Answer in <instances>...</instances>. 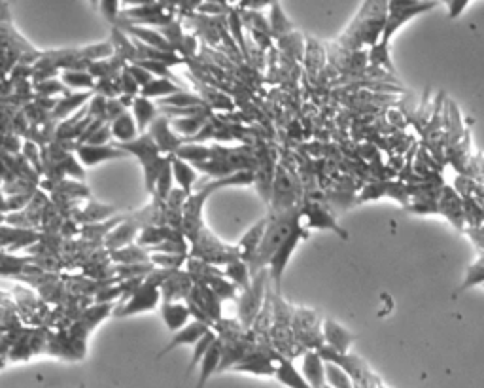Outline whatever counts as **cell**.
I'll return each mask as SVG.
<instances>
[{
	"label": "cell",
	"instance_id": "1",
	"mask_svg": "<svg viewBox=\"0 0 484 388\" xmlns=\"http://www.w3.org/2000/svg\"><path fill=\"white\" fill-rule=\"evenodd\" d=\"M301 208H293V210H288V213H280V214H269V226H267L265 237L261 241L259 245V250L254 258V262L250 263V273L252 278L258 275L259 271L269 269V263L274 258V254L278 252L288 237L293 233V231L301 226Z\"/></svg>",
	"mask_w": 484,
	"mask_h": 388
},
{
	"label": "cell",
	"instance_id": "2",
	"mask_svg": "<svg viewBox=\"0 0 484 388\" xmlns=\"http://www.w3.org/2000/svg\"><path fill=\"white\" fill-rule=\"evenodd\" d=\"M388 19V2H365L363 8L359 10L356 21L350 25V29L344 32L341 42H346V48L358 49L361 44H371V48L376 46L383 38L384 27Z\"/></svg>",
	"mask_w": 484,
	"mask_h": 388
},
{
	"label": "cell",
	"instance_id": "3",
	"mask_svg": "<svg viewBox=\"0 0 484 388\" xmlns=\"http://www.w3.org/2000/svg\"><path fill=\"white\" fill-rule=\"evenodd\" d=\"M114 146H117L119 150L127 151L129 156H134V158L141 161L142 171H144V184H146V190L152 195H156V186L159 176L163 173V169L167 165L172 163V156H161V150L159 146L156 144V141L152 138L149 133H144L141 135L136 141L133 143H112Z\"/></svg>",
	"mask_w": 484,
	"mask_h": 388
},
{
	"label": "cell",
	"instance_id": "4",
	"mask_svg": "<svg viewBox=\"0 0 484 388\" xmlns=\"http://www.w3.org/2000/svg\"><path fill=\"white\" fill-rule=\"evenodd\" d=\"M171 269H159V267H157L152 275H148V277L144 278V282L136 288V292H134L123 305L117 303L116 311H114V317L127 318L161 307V303H163L161 286H163V282L167 278L171 277Z\"/></svg>",
	"mask_w": 484,
	"mask_h": 388
},
{
	"label": "cell",
	"instance_id": "5",
	"mask_svg": "<svg viewBox=\"0 0 484 388\" xmlns=\"http://www.w3.org/2000/svg\"><path fill=\"white\" fill-rule=\"evenodd\" d=\"M305 199H303V186L299 182L297 175H293L291 171H288L286 167L276 165V176H274L273 184V197H271V213L269 214H280L293 210L303 206Z\"/></svg>",
	"mask_w": 484,
	"mask_h": 388
},
{
	"label": "cell",
	"instance_id": "6",
	"mask_svg": "<svg viewBox=\"0 0 484 388\" xmlns=\"http://www.w3.org/2000/svg\"><path fill=\"white\" fill-rule=\"evenodd\" d=\"M271 284V275L269 269L259 271L256 277L252 278V288L248 292H242L237 300V313H239V322L244 330L250 332L252 326L256 322V318L263 309Z\"/></svg>",
	"mask_w": 484,
	"mask_h": 388
},
{
	"label": "cell",
	"instance_id": "7",
	"mask_svg": "<svg viewBox=\"0 0 484 388\" xmlns=\"http://www.w3.org/2000/svg\"><path fill=\"white\" fill-rule=\"evenodd\" d=\"M293 333H295L297 343L305 350H320L326 345L324 322H320V315L316 311L295 307Z\"/></svg>",
	"mask_w": 484,
	"mask_h": 388
},
{
	"label": "cell",
	"instance_id": "8",
	"mask_svg": "<svg viewBox=\"0 0 484 388\" xmlns=\"http://www.w3.org/2000/svg\"><path fill=\"white\" fill-rule=\"evenodd\" d=\"M186 305L189 307L191 317L197 322H203V324L214 328L221 320V300L208 286H193V290L186 300Z\"/></svg>",
	"mask_w": 484,
	"mask_h": 388
},
{
	"label": "cell",
	"instance_id": "9",
	"mask_svg": "<svg viewBox=\"0 0 484 388\" xmlns=\"http://www.w3.org/2000/svg\"><path fill=\"white\" fill-rule=\"evenodd\" d=\"M433 6H435V2H414V0H391L388 2V19H386V27H384L380 42L388 46L390 38L401 25L407 23L416 14L428 12Z\"/></svg>",
	"mask_w": 484,
	"mask_h": 388
},
{
	"label": "cell",
	"instance_id": "10",
	"mask_svg": "<svg viewBox=\"0 0 484 388\" xmlns=\"http://www.w3.org/2000/svg\"><path fill=\"white\" fill-rule=\"evenodd\" d=\"M311 237V230H306L305 226L301 223L291 235L288 237V241L278 248V252L274 254V258L269 263V275H271V284H273L274 292L282 293V277H284V271L288 267L289 258L295 252L297 245L301 241H306Z\"/></svg>",
	"mask_w": 484,
	"mask_h": 388
},
{
	"label": "cell",
	"instance_id": "11",
	"mask_svg": "<svg viewBox=\"0 0 484 388\" xmlns=\"http://www.w3.org/2000/svg\"><path fill=\"white\" fill-rule=\"evenodd\" d=\"M256 159H258V167L254 171V176H256L254 186L258 190L259 197L263 199V203L271 205L274 176H276V163H274L271 150L267 148L265 144H259V150L256 148Z\"/></svg>",
	"mask_w": 484,
	"mask_h": 388
},
{
	"label": "cell",
	"instance_id": "12",
	"mask_svg": "<svg viewBox=\"0 0 484 388\" xmlns=\"http://www.w3.org/2000/svg\"><path fill=\"white\" fill-rule=\"evenodd\" d=\"M301 222L305 226L306 230H329L337 233L339 237L348 241V233L337 223L335 216L324 208L322 205H318L316 201H311V199H305L303 203V208H301Z\"/></svg>",
	"mask_w": 484,
	"mask_h": 388
},
{
	"label": "cell",
	"instance_id": "13",
	"mask_svg": "<svg viewBox=\"0 0 484 388\" xmlns=\"http://www.w3.org/2000/svg\"><path fill=\"white\" fill-rule=\"evenodd\" d=\"M148 133L152 135V138L156 141L161 154H167V156H176V151L184 146V138L172 131L171 119L167 118V116H159V118L149 125Z\"/></svg>",
	"mask_w": 484,
	"mask_h": 388
},
{
	"label": "cell",
	"instance_id": "14",
	"mask_svg": "<svg viewBox=\"0 0 484 388\" xmlns=\"http://www.w3.org/2000/svg\"><path fill=\"white\" fill-rule=\"evenodd\" d=\"M195 280L191 278L188 271L174 269L171 277L167 278L161 286V295L163 303H180V301L188 300V295L193 290Z\"/></svg>",
	"mask_w": 484,
	"mask_h": 388
},
{
	"label": "cell",
	"instance_id": "15",
	"mask_svg": "<svg viewBox=\"0 0 484 388\" xmlns=\"http://www.w3.org/2000/svg\"><path fill=\"white\" fill-rule=\"evenodd\" d=\"M0 235H2V252L6 254L17 252L27 246H36L44 237L36 230H21V228H12L6 223H2Z\"/></svg>",
	"mask_w": 484,
	"mask_h": 388
},
{
	"label": "cell",
	"instance_id": "16",
	"mask_svg": "<svg viewBox=\"0 0 484 388\" xmlns=\"http://www.w3.org/2000/svg\"><path fill=\"white\" fill-rule=\"evenodd\" d=\"M165 38L169 40L172 49L184 59H191L197 53V36L193 34H184L182 32V23L180 19H174L171 25H167L163 29H159Z\"/></svg>",
	"mask_w": 484,
	"mask_h": 388
},
{
	"label": "cell",
	"instance_id": "17",
	"mask_svg": "<svg viewBox=\"0 0 484 388\" xmlns=\"http://www.w3.org/2000/svg\"><path fill=\"white\" fill-rule=\"evenodd\" d=\"M212 328L210 326L203 324V322H197V320H191L184 330H180V332L172 333L171 341L167 343L163 347V350L157 354V358H163L165 354H169V352H172L174 349H178V347H184V345H193L195 347L199 341L203 339L206 333L210 332Z\"/></svg>",
	"mask_w": 484,
	"mask_h": 388
},
{
	"label": "cell",
	"instance_id": "18",
	"mask_svg": "<svg viewBox=\"0 0 484 388\" xmlns=\"http://www.w3.org/2000/svg\"><path fill=\"white\" fill-rule=\"evenodd\" d=\"M267 226H269V216H265V218H261L259 222L254 223L250 230L242 235L241 241L234 245L237 246V250H239V254H241L242 262H246L248 265L254 262V258H256V254H258L259 250V245H261V241L265 237Z\"/></svg>",
	"mask_w": 484,
	"mask_h": 388
},
{
	"label": "cell",
	"instance_id": "19",
	"mask_svg": "<svg viewBox=\"0 0 484 388\" xmlns=\"http://www.w3.org/2000/svg\"><path fill=\"white\" fill-rule=\"evenodd\" d=\"M80 163L86 167L99 165L104 161H112V159L129 158V154L123 150H119L114 144H106V146H91V144H82L76 150Z\"/></svg>",
	"mask_w": 484,
	"mask_h": 388
},
{
	"label": "cell",
	"instance_id": "20",
	"mask_svg": "<svg viewBox=\"0 0 484 388\" xmlns=\"http://www.w3.org/2000/svg\"><path fill=\"white\" fill-rule=\"evenodd\" d=\"M119 213V208L114 205H102L99 201L89 199L86 206H80L76 213L72 214V220H76L80 226H91V223L106 222L110 218H114Z\"/></svg>",
	"mask_w": 484,
	"mask_h": 388
},
{
	"label": "cell",
	"instance_id": "21",
	"mask_svg": "<svg viewBox=\"0 0 484 388\" xmlns=\"http://www.w3.org/2000/svg\"><path fill=\"white\" fill-rule=\"evenodd\" d=\"M324 339H326V345L337 350L339 354H350V347L356 341V335L344 330L343 326L335 322L333 318H326L324 320Z\"/></svg>",
	"mask_w": 484,
	"mask_h": 388
},
{
	"label": "cell",
	"instance_id": "22",
	"mask_svg": "<svg viewBox=\"0 0 484 388\" xmlns=\"http://www.w3.org/2000/svg\"><path fill=\"white\" fill-rule=\"evenodd\" d=\"M439 213L445 214L446 218L458 228L463 230L465 226V216H463V199L458 195V191L452 186H445L439 197Z\"/></svg>",
	"mask_w": 484,
	"mask_h": 388
},
{
	"label": "cell",
	"instance_id": "23",
	"mask_svg": "<svg viewBox=\"0 0 484 388\" xmlns=\"http://www.w3.org/2000/svg\"><path fill=\"white\" fill-rule=\"evenodd\" d=\"M142 228L138 223L127 218L125 222L119 223L116 230L110 233L108 237L104 239V248L106 252H114V250H121L125 246L134 245V239H138L136 235H141Z\"/></svg>",
	"mask_w": 484,
	"mask_h": 388
},
{
	"label": "cell",
	"instance_id": "24",
	"mask_svg": "<svg viewBox=\"0 0 484 388\" xmlns=\"http://www.w3.org/2000/svg\"><path fill=\"white\" fill-rule=\"evenodd\" d=\"M159 309H161V317H163L167 330L172 333L184 330L193 320L191 311L186 305V301H180V303H161Z\"/></svg>",
	"mask_w": 484,
	"mask_h": 388
},
{
	"label": "cell",
	"instance_id": "25",
	"mask_svg": "<svg viewBox=\"0 0 484 388\" xmlns=\"http://www.w3.org/2000/svg\"><path fill=\"white\" fill-rule=\"evenodd\" d=\"M93 97V91H78V93L74 91L71 95L61 97L57 106H55V110L51 112V119H53V121H59V119L64 121V119H69L71 116H74L76 112L82 110Z\"/></svg>",
	"mask_w": 484,
	"mask_h": 388
},
{
	"label": "cell",
	"instance_id": "26",
	"mask_svg": "<svg viewBox=\"0 0 484 388\" xmlns=\"http://www.w3.org/2000/svg\"><path fill=\"white\" fill-rule=\"evenodd\" d=\"M303 375L313 388H326V360L318 350H308L303 356Z\"/></svg>",
	"mask_w": 484,
	"mask_h": 388
},
{
	"label": "cell",
	"instance_id": "27",
	"mask_svg": "<svg viewBox=\"0 0 484 388\" xmlns=\"http://www.w3.org/2000/svg\"><path fill=\"white\" fill-rule=\"evenodd\" d=\"M212 119V108L204 110L203 114H197V116H191V118H178V119H171V127L172 131L176 133L182 138H193L197 136L203 127L208 123Z\"/></svg>",
	"mask_w": 484,
	"mask_h": 388
},
{
	"label": "cell",
	"instance_id": "28",
	"mask_svg": "<svg viewBox=\"0 0 484 388\" xmlns=\"http://www.w3.org/2000/svg\"><path fill=\"white\" fill-rule=\"evenodd\" d=\"M274 379L288 388H313L308 385V380L305 379V375L293 365V360H288V358L284 356L278 358Z\"/></svg>",
	"mask_w": 484,
	"mask_h": 388
},
{
	"label": "cell",
	"instance_id": "29",
	"mask_svg": "<svg viewBox=\"0 0 484 388\" xmlns=\"http://www.w3.org/2000/svg\"><path fill=\"white\" fill-rule=\"evenodd\" d=\"M131 112H133L134 119H136V125H138V129H141V135L148 133L149 125H152V123L161 116L159 106H157L156 103H152V101L146 99V97H136Z\"/></svg>",
	"mask_w": 484,
	"mask_h": 388
},
{
	"label": "cell",
	"instance_id": "30",
	"mask_svg": "<svg viewBox=\"0 0 484 388\" xmlns=\"http://www.w3.org/2000/svg\"><path fill=\"white\" fill-rule=\"evenodd\" d=\"M110 262L117 265H133V263H152V252L149 248L138 246L136 243L131 246H125L121 250L110 252Z\"/></svg>",
	"mask_w": 484,
	"mask_h": 388
},
{
	"label": "cell",
	"instance_id": "31",
	"mask_svg": "<svg viewBox=\"0 0 484 388\" xmlns=\"http://www.w3.org/2000/svg\"><path fill=\"white\" fill-rule=\"evenodd\" d=\"M138 133H141V129L136 125V119H134L131 110L125 112L121 118L112 123V135L116 138V143L119 144L133 143V141H136L141 136Z\"/></svg>",
	"mask_w": 484,
	"mask_h": 388
},
{
	"label": "cell",
	"instance_id": "32",
	"mask_svg": "<svg viewBox=\"0 0 484 388\" xmlns=\"http://www.w3.org/2000/svg\"><path fill=\"white\" fill-rule=\"evenodd\" d=\"M221 354H223V345L221 341L214 343L210 347V350L204 354L203 362H201V375H199V383H197V388H204L206 380L210 379L214 373H218L219 364H221Z\"/></svg>",
	"mask_w": 484,
	"mask_h": 388
},
{
	"label": "cell",
	"instance_id": "33",
	"mask_svg": "<svg viewBox=\"0 0 484 388\" xmlns=\"http://www.w3.org/2000/svg\"><path fill=\"white\" fill-rule=\"evenodd\" d=\"M110 40H112V44L116 48V56L125 59L127 64L138 63V49H136L133 38L129 34H125L119 27H114L112 29V38Z\"/></svg>",
	"mask_w": 484,
	"mask_h": 388
},
{
	"label": "cell",
	"instance_id": "34",
	"mask_svg": "<svg viewBox=\"0 0 484 388\" xmlns=\"http://www.w3.org/2000/svg\"><path fill=\"white\" fill-rule=\"evenodd\" d=\"M172 173H174V182L178 184V188L186 191L188 195L193 193V184L197 180V169L188 161L174 158L172 156Z\"/></svg>",
	"mask_w": 484,
	"mask_h": 388
},
{
	"label": "cell",
	"instance_id": "35",
	"mask_svg": "<svg viewBox=\"0 0 484 388\" xmlns=\"http://www.w3.org/2000/svg\"><path fill=\"white\" fill-rule=\"evenodd\" d=\"M125 66H127L125 59H121L119 56H114V57H110V59H104V61L91 63L87 72H89L95 80L114 78V76H119L121 72L125 71Z\"/></svg>",
	"mask_w": 484,
	"mask_h": 388
},
{
	"label": "cell",
	"instance_id": "36",
	"mask_svg": "<svg viewBox=\"0 0 484 388\" xmlns=\"http://www.w3.org/2000/svg\"><path fill=\"white\" fill-rule=\"evenodd\" d=\"M223 273L226 277L233 282L239 290L242 292H248L252 288V273H250V265L242 260H234L231 262L227 267H223Z\"/></svg>",
	"mask_w": 484,
	"mask_h": 388
},
{
	"label": "cell",
	"instance_id": "37",
	"mask_svg": "<svg viewBox=\"0 0 484 388\" xmlns=\"http://www.w3.org/2000/svg\"><path fill=\"white\" fill-rule=\"evenodd\" d=\"M174 158L182 159V161H188L191 165H201V163H206V161H210V159L214 158V151H212V146L188 143L176 151Z\"/></svg>",
	"mask_w": 484,
	"mask_h": 388
},
{
	"label": "cell",
	"instance_id": "38",
	"mask_svg": "<svg viewBox=\"0 0 484 388\" xmlns=\"http://www.w3.org/2000/svg\"><path fill=\"white\" fill-rule=\"evenodd\" d=\"M180 91H186V88H182V86H178V84H174V82H171V80H165V78H156L152 84H149L148 88L142 89L141 97H146V99H157V101H161V99H165V97H171V95H176V93H180Z\"/></svg>",
	"mask_w": 484,
	"mask_h": 388
},
{
	"label": "cell",
	"instance_id": "39",
	"mask_svg": "<svg viewBox=\"0 0 484 388\" xmlns=\"http://www.w3.org/2000/svg\"><path fill=\"white\" fill-rule=\"evenodd\" d=\"M269 23H271V36H273V40H276V42L293 32V25L289 23V19L286 17V14H284V10H282L280 2H273Z\"/></svg>",
	"mask_w": 484,
	"mask_h": 388
},
{
	"label": "cell",
	"instance_id": "40",
	"mask_svg": "<svg viewBox=\"0 0 484 388\" xmlns=\"http://www.w3.org/2000/svg\"><path fill=\"white\" fill-rule=\"evenodd\" d=\"M157 106H172V108H193V106H208L199 93L191 91H180L176 95L165 97L161 101H157Z\"/></svg>",
	"mask_w": 484,
	"mask_h": 388
},
{
	"label": "cell",
	"instance_id": "41",
	"mask_svg": "<svg viewBox=\"0 0 484 388\" xmlns=\"http://www.w3.org/2000/svg\"><path fill=\"white\" fill-rule=\"evenodd\" d=\"M61 82L69 89H80V91H95L97 82L87 71H63Z\"/></svg>",
	"mask_w": 484,
	"mask_h": 388
},
{
	"label": "cell",
	"instance_id": "42",
	"mask_svg": "<svg viewBox=\"0 0 484 388\" xmlns=\"http://www.w3.org/2000/svg\"><path fill=\"white\" fill-rule=\"evenodd\" d=\"M82 49V57L84 61L87 63H97V61H104V59H110V57L116 56V48L112 44V40H106V42H97V44H91V46H84Z\"/></svg>",
	"mask_w": 484,
	"mask_h": 388
},
{
	"label": "cell",
	"instance_id": "43",
	"mask_svg": "<svg viewBox=\"0 0 484 388\" xmlns=\"http://www.w3.org/2000/svg\"><path fill=\"white\" fill-rule=\"evenodd\" d=\"M227 23H229V31L233 34L237 46L241 48L242 56L246 57V59H250V49L246 46V40H244V34H242V25L244 23H242L241 12L237 8H231V12L227 14Z\"/></svg>",
	"mask_w": 484,
	"mask_h": 388
},
{
	"label": "cell",
	"instance_id": "44",
	"mask_svg": "<svg viewBox=\"0 0 484 388\" xmlns=\"http://www.w3.org/2000/svg\"><path fill=\"white\" fill-rule=\"evenodd\" d=\"M216 341H218V333L214 332V328H212L210 332L206 333L203 339L199 341L195 347H193V352H191V360H189V367H188V372H186V377L195 369L197 364H201V362H203L204 354L210 350V347L216 343Z\"/></svg>",
	"mask_w": 484,
	"mask_h": 388
},
{
	"label": "cell",
	"instance_id": "45",
	"mask_svg": "<svg viewBox=\"0 0 484 388\" xmlns=\"http://www.w3.org/2000/svg\"><path fill=\"white\" fill-rule=\"evenodd\" d=\"M308 46H306V71L311 72V76H316L320 72L322 64L326 61V53L322 49L320 42H316L314 38H306Z\"/></svg>",
	"mask_w": 484,
	"mask_h": 388
},
{
	"label": "cell",
	"instance_id": "46",
	"mask_svg": "<svg viewBox=\"0 0 484 388\" xmlns=\"http://www.w3.org/2000/svg\"><path fill=\"white\" fill-rule=\"evenodd\" d=\"M195 86H199V89H201V93H199V95L203 97L210 108H218V110L219 108H221V110H233V101H231L227 95L219 93V91H216V89L208 88V86H201V84H197V82H195Z\"/></svg>",
	"mask_w": 484,
	"mask_h": 388
},
{
	"label": "cell",
	"instance_id": "47",
	"mask_svg": "<svg viewBox=\"0 0 484 388\" xmlns=\"http://www.w3.org/2000/svg\"><path fill=\"white\" fill-rule=\"evenodd\" d=\"M326 380H328V387L331 388H356L350 375L344 372L343 367L331 364V362H326Z\"/></svg>",
	"mask_w": 484,
	"mask_h": 388
},
{
	"label": "cell",
	"instance_id": "48",
	"mask_svg": "<svg viewBox=\"0 0 484 388\" xmlns=\"http://www.w3.org/2000/svg\"><path fill=\"white\" fill-rule=\"evenodd\" d=\"M369 64L378 69V71H380V69H386L388 72H396L394 64H391L388 46L383 44V42H378L376 46L371 48V51H369Z\"/></svg>",
	"mask_w": 484,
	"mask_h": 388
},
{
	"label": "cell",
	"instance_id": "49",
	"mask_svg": "<svg viewBox=\"0 0 484 388\" xmlns=\"http://www.w3.org/2000/svg\"><path fill=\"white\" fill-rule=\"evenodd\" d=\"M189 256H182V254H157L152 252V263L159 267V269H182L184 263H188Z\"/></svg>",
	"mask_w": 484,
	"mask_h": 388
},
{
	"label": "cell",
	"instance_id": "50",
	"mask_svg": "<svg viewBox=\"0 0 484 388\" xmlns=\"http://www.w3.org/2000/svg\"><path fill=\"white\" fill-rule=\"evenodd\" d=\"M32 91L36 93V97H55L59 93L64 95H71L72 91L64 86L61 78L59 80H47V82H38V84H32Z\"/></svg>",
	"mask_w": 484,
	"mask_h": 388
},
{
	"label": "cell",
	"instance_id": "51",
	"mask_svg": "<svg viewBox=\"0 0 484 388\" xmlns=\"http://www.w3.org/2000/svg\"><path fill=\"white\" fill-rule=\"evenodd\" d=\"M95 95H101L104 99H119L121 97V82L119 76L114 78H102L97 80V86H95Z\"/></svg>",
	"mask_w": 484,
	"mask_h": 388
},
{
	"label": "cell",
	"instance_id": "52",
	"mask_svg": "<svg viewBox=\"0 0 484 388\" xmlns=\"http://www.w3.org/2000/svg\"><path fill=\"white\" fill-rule=\"evenodd\" d=\"M172 184H174V173H172V163H171V165H167L163 169V173H161L159 180H157L156 195H152V197L167 201L169 195L172 193V190H174V186H172Z\"/></svg>",
	"mask_w": 484,
	"mask_h": 388
},
{
	"label": "cell",
	"instance_id": "53",
	"mask_svg": "<svg viewBox=\"0 0 484 388\" xmlns=\"http://www.w3.org/2000/svg\"><path fill=\"white\" fill-rule=\"evenodd\" d=\"M25 156V159L31 163L32 167H34V171L38 173L40 176L44 175V161H42V148H40L38 144L32 143V141H25L23 144V151H21Z\"/></svg>",
	"mask_w": 484,
	"mask_h": 388
},
{
	"label": "cell",
	"instance_id": "54",
	"mask_svg": "<svg viewBox=\"0 0 484 388\" xmlns=\"http://www.w3.org/2000/svg\"><path fill=\"white\" fill-rule=\"evenodd\" d=\"M119 82H121V95L133 97V99L141 97L142 88L138 86V82L133 78V74L127 71V66H125V71L119 74Z\"/></svg>",
	"mask_w": 484,
	"mask_h": 388
},
{
	"label": "cell",
	"instance_id": "55",
	"mask_svg": "<svg viewBox=\"0 0 484 388\" xmlns=\"http://www.w3.org/2000/svg\"><path fill=\"white\" fill-rule=\"evenodd\" d=\"M121 2L117 0H104V2H99V8H101L102 16L108 19L110 23L116 27L117 21H119V14H121Z\"/></svg>",
	"mask_w": 484,
	"mask_h": 388
},
{
	"label": "cell",
	"instance_id": "56",
	"mask_svg": "<svg viewBox=\"0 0 484 388\" xmlns=\"http://www.w3.org/2000/svg\"><path fill=\"white\" fill-rule=\"evenodd\" d=\"M125 112H129L125 108V104L121 103V99H110L108 104H106V114H104V121L106 123H114L116 119H119Z\"/></svg>",
	"mask_w": 484,
	"mask_h": 388
},
{
	"label": "cell",
	"instance_id": "57",
	"mask_svg": "<svg viewBox=\"0 0 484 388\" xmlns=\"http://www.w3.org/2000/svg\"><path fill=\"white\" fill-rule=\"evenodd\" d=\"M127 71H129V72H131V74H133V78L136 80V82H138V86H141L142 89L148 88L149 84H152V82L156 80V76H154L152 72L146 71V69H144V66H141V64H138V63L127 64Z\"/></svg>",
	"mask_w": 484,
	"mask_h": 388
},
{
	"label": "cell",
	"instance_id": "58",
	"mask_svg": "<svg viewBox=\"0 0 484 388\" xmlns=\"http://www.w3.org/2000/svg\"><path fill=\"white\" fill-rule=\"evenodd\" d=\"M23 144L21 143V136H17L16 133H10V135H4V141H2V151H6L10 156H17L23 151Z\"/></svg>",
	"mask_w": 484,
	"mask_h": 388
},
{
	"label": "cell",
	"instance_id": "59",
	"mask_svg": "<svg viewBox=\"0 0 484 388\" xmlns=\"http://www.w3.org/2000/svg\"><path fill=\"white\" fill-rule=\"evenodd\" d=\"M110 138H114V135H112V125H110V123H104V125L87 141V144H91V146H106V144H112L110 143Z\"/></svg>",
	"mask_w": 484,
	"mask_h": 388
},
{
	"label": "cell",
	"instance_id": "60",
	"mask_svg": "<svg viewBox=\"0 0 484 388\" xmlns=\"http://www.w3.org/2000/svg\"><path fill=\"white\" fill-rule=\"evenodd\" d=\"M267 4H273V2H269V0H241V2H239V8L258 12V10L265 8Z\"/></svg>",
	"mask_w": 484,
	"mask_h": 388
},
{
	"label": "cell",
	"instance_id": "61",
	"mask_svg": "<svg viewBox=\"0 0 484 388\" xmlns=\"http://www.w3.org/2000/svg\"><path fill=\"white\" fill-rule=\"evenodd\" d=\"M468 6V2L465 0H456V2H448V14H450V17H456L458 14H460L461 10Z\"/></svg>",
	"mask_w": 484,
	"mask_h": 388
}]
</instances>
